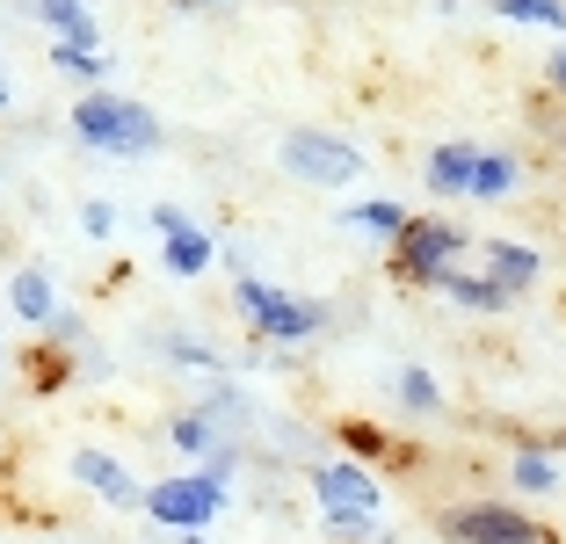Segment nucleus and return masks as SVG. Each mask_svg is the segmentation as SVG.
Listing matches in <instances>:
<instances>
[{"label":"nucleus","mask_w":566,"mask_h":544,"mask_svg":"<svg viewBox=\"0 0 566 544\" xmlns=\"http://www.w3.org/2000/svg\"><path fill=\"white\" fill-rule=\"evenodd\" d=\"M211 262H218V240H211V232L197 226V218H189L182 232H167V240H160V269H167L175 283H197V276H203Z\"/></svg>","instance_id":"ddd939ff"},{"label":"nucleus","mask_w":566,"mask_h":544,"mask_svg":"<svg viewBox=\"0 0 566 544\" xmlns=\"http://www.w3.org/2000/svg\"><path fill=\"white\" fill-rule=\"evenodd\" d=\"M319 530H327V544H392L385 515H370V523H319Z\"/></svg>","instance_id":"5701e85b"},{"label":"nucleus","mask_w":566,"mask_h":544,"mask_svg":"<svg viewBox=\"0 0 566 544\" xmlns=\"http://www.w3.org/2000/svg\"><path fill=\"white\" fill-rule=\"evenodd\" d=\"M262 8H283V0H262Z\"/></svg>","instance_id":"7c9ffc66"},{"label":"nucleus","mask_w":566,"mask_h":544,"mask_svg":"<svg viewBox=\"0 0 566 544\" xmlns=\"http://www.w3.org/2000/svg\"><path fill=\"white\" fill-rule=\"evenodd\" d=\"M494 15L523 30H566V0H494Z\"/></svg>","instance_id":"4be33fe9"},{"label":"nucleus","mask_w":566,"mask_h":544,"mask_svg":"<svg viewBox=\"0 0 566 544\" xmlns=\"http://www.w3.org/2000/svg\"><path fill=\"white\" fill-rule=\"evenodd\" d=\"M276 167L291 181H305V189H356L370 160H364V146H356V138L319 132V124H298V132H283Z\"/></svg>","instance_id":"7ed1b4c3"},{"label":"nucleus","mask_w":566,"mask_h":544,"mask_svg":"<svg viewBox=\"0 0 566 544\" xmlns=\"http://www.w3.org/2000/svg\"><path fill=\"white\" fill-rule=\"evenodd\" d=\"M73 138H81L87 153H102V160H153L160 153V116L146 109L138 95H124V87H87L81 102H73Z\"/></svg>","instance_id":"f257e3e1"},{"label":"nucleus","mask_w":566,"mask_h":544,"mask_svg":"<svg viewBox=\"0 0 566 544\" xmlns=\"http://www.w3.org/2000/svg\"><path fill=\"white\" fill-rule=\"evenodd\" d=\"M480 276L501 283L509 297H523V291L545 283V254H537L531 240H486V248H480Z\"/></svg>","instance_id":"1a4fd4ad"},{"label":"nucleus","mask_w":566,"mask_h":544,"mask_svg":"<svg viewBox=\"0 0 566 544\" xmlns=\"http://www.w3.org/2000/svg\"><path fill=\"white\" fill-rule=\"evenodd\" d=\"M175 8H189V15H197V8H218V0H175Z\"/></svg>","instance_id":"c85d7f7f"},{"label":"nucleus","mask_w":566,"mask_h":544,"mask_svg":"<svg viewBox=\"0 0 566 544\" xmlns=\"http://www.w3.org/2000/svg\"><path fill=\"white\" fill-rule=\"evenodd\" d=\"M516 181H523V160L509 146H480V167H472V203H501V197H516Z\"/></svg>","instance_id":"dca6fc26"},{"label":"nucleus","mask_w":566,"mask_h":544,"mask_svg":"<svg viewBox=\"0 0 566 544\" xmlns=\"http://www.w3.org/2000/svg\"><path fill=\"white\" fill-rule=\"evenodd\" d=\"M51 73L59 81H73L87 95V87H102L109 81V51H73V44H51Z\"/></svg>","instance_id":"6ab92c4d"},{"label":"nucleus","mask_w":566,"mask_h":544,"mask_svg":"<svg viewBox=\"0 0 566 544\" xmlns=\"http://www.w3.org/2000/svg\"><path fill=\"white\" fill-rule=\"evenodd\" d=\"M465 226H450V218H407V232L385 248V262H392V276L415 283V291H436V276L443 269L465 262Z\"/></svg>","instance_id":"39448f33"},{"label":"nucleus","mask_w":566,"mask_h":544,"mask_svg":"<svg viewBox=\"0 0 566 544\" xmlns=\"http://www.w3.org/2000/svg\"><path fill=\"white\" fill-rule=\"evenodd\" d=\"M66 472H73V487H81V494H95V501H102V509H146V479H138L124 458L95 450V443L73 450Z\"/></svg>","instance_id":"6e6552de"},{"label":"nucleus","mask_w":566,"mask_h":544,"mask_svg":"<svg viewBox=\"0 0 566 544\" xmlns=\"http://www.w3.org/2000/svg\"><path fill=\"white\" fill-rule=\"evenodd\" d=\"M175 544H211V537H175Z\"/></svg>","instance_id":"c756f323"},{"label":"nucleus","mask_w":566,"mask_h":544,"mask_svg":"<svg viewBox=\"0 0 566 544\" xmlns=\"http://www.w3.org/2000/svg\"><path fill=\"white\" fill-rule=\"evenodd\" d=\"M182 226H189L182 203H153V232H160V240H167V232H182Z\"/></svg>","instance_id":"a878e982"},{"label":"nucleus","mask_w":566,"mask_h":544,"mask_svg":"<svg viewBox=\"0 0 566 544\" xmlns=\"http://www.w3.org/2000/svg\"><path fill=\"white\" fill-rule=\"evenodd\" d=\"M8 313H15L22 327H36V334L51 327V313H59V283H51L44 262H22L15 276H8Z\"/></svg>","instance_id":"9b49d317"},{"label":"nucleus","mask_w":566,"mask_h":544,"mask_svg":"<svg viewBox=\"0 0 566 544\" xmlns=\"http://www.w3.org/2000/svg\"><path fill=\"white\" fill-rule=\"evenodd\" d=\"M44 342H59V348H81V342H87V320L59 305V313H51V327H44Z\"/></svg>","instance_id":"393cba45"},{"label":"nucleus","mask_w":566,"mask_h":544,"mask_svg":"<svg viewBox=\"0 0 566 544\" xmlns=\"http://www.w3.org/2000/svg\"><path fill=\"white\" fill-rule=\"evenodd\" d=\"M36 22L51 30V44H73V51H102V22L87 15V0H30Z\"/></svg>","instance_id":"f8f14e48"},{"label":"nucleus","mask_w":566,"mask_h":544,"mask_svg":"<svg viewBox=\"0 0 566 544\" xmlns=\"http://www.w3.org/2000/svg\"><path fill=\"white\" fill-rule=\"evenodd\" d=\"M472 167H480V146L472 138H443L421 160V181H429V197H472Z\"/></svg>","instance_id":"9d476101"},{"label":"nucleus","mask_w":566,"mask_h":544,"mask_svg":"<svg viewBox=\"0 0 566 544\" xmlns=\"http://www.w3.org/2000/svg\"><path fill=\"white\" fill-rule=\"evenodd\" d=\"M167 443L182 450L189 464H203V458H211L218 443H226V436H218V429H211V421H203L197 407H182V414H175V421H167Z\"/></svg>","instance_id":"aec40b11"},{"label":"nucleus","mask_w":566,"mask_h":544,"mask_svg":"<svg viewBox=\"0 0 566 544\" xmlns=\"http://www.w3.org/2000/svg\"><path fill=\"white\" fill-rule=\"evenodd\" d=\"M8 109H15V87H8V81H0V116H8Z\"/></svg>","instance_id":"cd10ccee"},{"label":"nucleus","mask_w":566,"mask_h":544,"mask_svg":"<svg viewBox=\"0 0 566 544\" xmlns=\"http://www.w3.org/2000/svg\"><path fill=\"white\" fill-rule=\"evenodd\" d=\"M559 138H566V124H559Z\"/></svg>","instance_id":"2f4dec72"},{"label":"nucleus","mask_w":566,"mask_h":544,"mask_svg":"<svg viewBox=\"0 0 566 544\" xmlns=\"http://www.w3.org/2000/svg\"><path fill=\"white\" fill-rule=\"evenodd\" d=\"M233 509V487H218L211 472H167V479H153L146 487V523H160V530H175V537H203V530L218 523V515Z\"/></svg>","instance_id":"20e7f679"},{"label":"nucleus","mask_w":566,"mask_h":544,"mask_svg":"<svg viewBox=\"0 0 566 544\" xmlns=\"http://www.w3.org/2000/svg\"><path fill=\"white\" fill-rule=\"evenodd\" d=\"M436 537L443 544H545V523L516 501H458V509L436 515Z\"/></svg>","instance_id":"0eeeda50"},{"label":"nucleus","mask_w":566,"mask_h":544,"mask_svg":"<svg viewBox=\"0 0 566 544\" xmlns=\"http://www.w3.org/2000/svg\"><path fill=\"white\" fill-rule=\"evenodd\" d=\"M545 87H552V95H566V36L552 44V59H545Z\"/></svg>","instance_id":"bb28decb"},{"label":"nucleus","mask_w":566,"mask_h":544,"mask_svg":"<svg viewBox=\"0 0 566 544\" xmlns=\"http://www.w3.org/2000/svg\"><path fill=\"white\" fill-rule=\"evenodd\" d=\"M407 203L400 197H364V203H342V226L349 232H370V240H385V248H392V240H400L407 232Z\"/></svg>","instance_id":"2eb2a0df"},{"label":"nucleus","mask_w":566,"mask_h":544,"mask_svg":"<svg viewBox=\"0 0 566 544\" xmlns=\"http://www.w3.org/2000/svg\"><path fill=\"white\" fill-rule=\"evenodd\" d=\"M233 305H240V320H248V334L262 348H305L319 327H327V305L319 297H298V291H283V283H269V276H233Z\"/></svg>","instance_id":"f03ea898"},{"label":"nucleus","mask_w":566,"mask_h":544,"mask_svg":"<svg viewBox=\"0 0 566 544\" xmlns=\"http://www.w3.org/2000/svg\"><path fill=\"white\" fill-rule=\"evenodd\" d=\"M81 232H87V240H109V232H117V203H109V197H87L81 203Z\"/></svg>","instance_id":"b1692460"},{"label":"nucleus","mask_w":566,"mask_h":544,"mask_svg":"<svg viewBox=\"0 0 566 544\" xmlns=\"http://www.w3.org/2000/svg\"><path fill=\"white\" fill-rule=\"evenodd\" d=\"M160 356H167V363H182V370H203V378H226V356H218L211 342H197V334H167Z\"/></svg>","instance_id":"412c9836"},{"label":"nucleus","mask_w":566,"mask_h":544,"mask_svg":"<svg viewBox=\"0 0 566 544\" xmlns=\"http://www.w3.org/2000/svg\"><path fill=\"white\" fill-rule=\"evenodd\" d=\"M392 399H400L407 414H421V421H436V414H443V385H436L429 363H407V370H392Z\"/></svg>","instance_id":"a211bd4d"},{"label":"nucleus","mask_w":566,"mask_h":544,"mask_svg":"<svg viewBox=\"0 0 566 544\" xmlns=\"http://www.w3.org/2000/svg\"><path fill=\"white\" fill-rule=\"evenodd\" d=\"M509 487H516V494H559V458H552L545 443H523L516 458H509Z\"/></svg>","instance_id":"f3484780"},{"label":"nucleus","mask_w":566,"mask_h":544,"mask_svg":"<svg viewBox=\"0 0 566 544\" xmlns=\"http://www.w3.org/2000/svg\"><path fill=\"white\" fill-rule=\"evenodd\" d=\"M305 487L319 501V523H370V515H385V479L356 458H313Z\"/></svg>","instance_id":"423d86ee"},{"label":"nucleus","mask_w":566,"mask_h":544,"mask_svg":"<svg viewBox=\"0 0 566 544\" xmlns=\"http://www.w3.org/2000/svg\"><path fill=\"white\" fill-rule=\"evenodd\" d=\"M436 297H450V305H458V313H509V305H516V297L501 291V283H486L480 269H443V276H436Z\"/></svg>","instance_id":"4468645a"}]
</instances>
